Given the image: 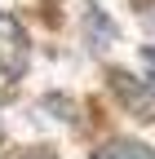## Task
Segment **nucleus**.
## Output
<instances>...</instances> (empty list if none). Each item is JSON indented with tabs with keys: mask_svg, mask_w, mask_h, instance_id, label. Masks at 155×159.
Returning <instances> with one entry per match:
<instances>
[{
	"mask_svg": "<svg viewBox=\"0 0 155 159\" xmlns=\"http://www.w3.org/2000/svg\"><path fill=\"white\" fill-rule=\"evenodd\" d=\"M93 159H155V150L146 142H129V137H111V142L93 155Z\"/></svg>",
	"mask_w": 155,
	"mask_h": 159,
	"instance_id": "obj_2",
	"label": "nucleus"
},
{
	"mask_svg": "<svg viewBox=\"0 0 155 159\" xmlns=\"http://www.w3.org/2000/svg\"><path fill=\"white\" fill-rule=\"evenodd\" d=\"M27 66V31L13 22L9 13H0V89H9Z\"/></svg>",
	"mask_w": 155,
	"mask_h": 159,
	"instance_id": "obj_1",
	"label": "nucleus"
},
{
	"mask_svg": "<svg viewBox=\"0 0 155 159\" xmlns=\"http://www.w3.org/2000/svg\"><path fill=\"white\" fill-rule=\"evenodd\" d=\"M13 159H49V155H35V150H27V155H13Z\"/></svg>",
	"mask_w": 155,
	"mask_h": 159,
	"instance_id": "obj_4",
	"label": "nucleus"
},
{
	"mask_svg": "<svg viewBox=\"0 0 155 159\" xmlns=\"http://www.w3.org/2000/svg\"><path fill=\"white\" fill-rule=\"evenodd\" d=\"M142 66H146V80L155 84V44H146V49H142Z\"/></svg>",
	"mask_w": 155,
	"mask_h": 159,
	"instance_id": "obj_3",
	"label": "nucleus"
}]
</instances>
